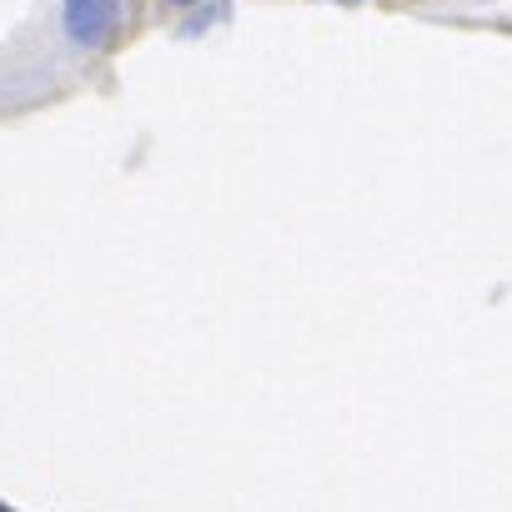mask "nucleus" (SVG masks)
I'll return each instance as SVG.
<instances>
[{"label": "nucleus", "instance_id": "f257e3e1", "mask_svg": "<svg viewBox=\"0 0 512 512\" xmlns=\"http://www.w3.org/2000/svg\"><path fill=\"white\" fill-rule=\"evenodd\" d=\"M61 26L76 46H106L121 26V0H66Z\"/></svg>", "mask_w": 512, "mask_h": 512}, {"label": "nucleus", "instance_id": "f03ea898", "mask_svg": "<svg viewBox=\"0 0 512 512\" xmlns=\"http://www.w3.org/2000/svg\"><path fill=\"white\" fill-rule=\"evenodd\" d=\"M171 6H196V0H171Z\"/></svg>", "mask_w": 512, "mask_h": 512}]
</instances>
